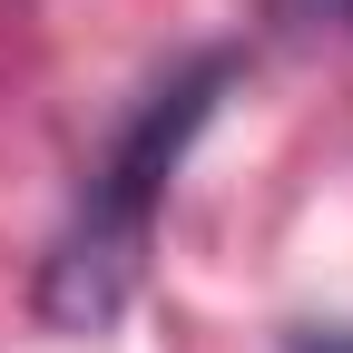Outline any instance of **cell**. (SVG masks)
I'll list each match as a JSON object with an SVG mask.
<instances>
[{
	"instance_id": "6da1fadb",
	"label": "cell",
	"mask_w": 353,
	"mask_h": 353,
	"mask_svg": "<svg viewBox=\"0 0 353 353\" xmlns=\"http://www.w3.org/2000/svg\"><path fill=\"white\" fill-rule=\"evenodd\" d=\"M226 79H236V59L206 50L196 69H176L157 99L128 118V138L108 148V167H99V187H88L69 245L50 255V275H39V314H50V324L88 334V324H108L128 304V275H138V255H148V216H157L176 157H187V138L206 128V108H216Z\"/></svg>"
}]
</instances>
